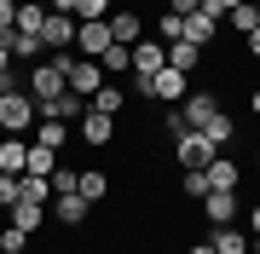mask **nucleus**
I'll use <instances>...</instances> for the list:
<instances>
[{
  "label": "nucleus",
  "mask_w": 260,
  "mask_h": 254,
  "mask_svg": "<svg viewBox=\"0 0 260 254\" xmlns=\"http://www.w3.org/2000/svg\"><path fill=\"white\" fill-rule=\"evenodd\" d=\"M214 156H220V151H214V144L203 139V133H179V139H174V162H179V168H208V162Z\"/></svg>",
  "instance_id": "obj_5"
},
{
  "label": "nucleus",
  "mask_w": 260,
  "mask_h": 254,
  "mask_svg": "<svg viewBox=\"0 0 260 254\" xmlns=\"http://www.w3.org/2000/svg\"><path fill=\"white\" fill-rule=\"evenodd\" d=\"M47 208H52L58 226H70V231H75V226H87V214H93V202H87V197H52Z\"/></svg>",
  "instance_id": "obj_13"
},
{
  "label": "nucleus",
  "mask_w": 260,
  "mask_h": 254,
  "mask_svg": "<svg viewBox=\"0 0 260 254\" xmlns=\"http://www.w3.org/2000/svg\"><path fill=\"white\" fill-rule=\"evenodd\" d=\"M249 231H254V237H260V208H249Z\"/></svg>",
  "instance_id": "obj_36"
},
{
  "label": "nucleus",
  "mask_w": 260,
  "mask_h": 254,
  "mask_svg": "<svg viewBox=\"0 0 260 254\" xmlns=\"http://www.w3.org/2000/svg\"><path fill=\"white\" fill-rule=\"evenodd\" d=\"M179 191H185V202H203V197H208V179H203V168H185Z\"/></svg>",
  "instance_id": "obj_27"
},
{
  "label": "nucleus",
  "mask_w": 260,
  "mask_h": 254,
  "mask_svg": "<svg viewBox=\"0 0 260 254\" xmlns=\"http://www.w3.org/2000/svg\"><path fill=\"white\" fill-rule=\"evenodd\" d=\"M23 162H29V133H0V173L23 179Z\"/></svg>",
  "instance_id": "obj_10"
},
{
  "label": "nucleus",
  "mask_w": 260,
  "mask_h": 254,
  "mask_svg": "<svg viewBox=\"0 0 260 254\" xmlns=\"http://www.w3.org/2000/svg\"><path fill=\"white\" fill-rule=\"evenodd\" d=\"M225 18H232V29H237V35H254V29H260V18H254V0H249V6H237V12H225Z\"/></svg>",
  "instance_id": "obj_28"
},
{
  "label": "nucleus",
  "mask_w": 260,
  "mask_h": 254,
  "mask_svg": "<svg viewBox=\"0 0 260 254\" xmlns=\"http://www.w3.org/2000/svg\"><path fill=\"white\" fill-rule=\"evenodd\" d=\"M75 197H87V202H104V197H110V173H99V168H81V185H75Z\"/></svg>",
  "instance_id": "obj_22"
},
{
  "label": "nucleus",
  "mask_w": 260,
  "mask_h": 254,
  "mask_svg": "<svg viewBox=\"0 0 260 254\" xmlns=\"http://www.w3.org/2000/svg\"><path fill=\"white\" fill-rule=\"evenodd\" d=\"M249 254H260V237H254V243H249Z\"/></svg>",
  "instance_id": "obj_40"
},
{
  "label": "nucleus",
  "mask_w": 260,
  "mask_h": 254,
  "mask_svg": "<svg viewBox=\"0 0 260 254\" xmlns=\"http://www.w3.org/2000/svg\"><path fill=\"white\" fill-rule=\"evenodd\" d=\"M29 248V231H18V226H0V254H23Z\"/></svg>",
  "instance_id": "obj_29"
},
{
  "label": "nucleus",
  "mask_w": 260,
  "mask_h": 254,
  "mask_svg": "<svg viewBox=\"0 0 260 254\" xmlns=\"http://www.w3.org/2000/svg\"><path fill=\"white\" fill-rule=\"evenodd\" d=\"M254 162H260V156H254Z\"/></svg>",
  "instance_id": "obj_44"
},
{
  "label": "nucleus",
  "mask_w": 260,
  "mask_h": 254,
  "mask_svg": "<svg viewBox=\"0 0 260 254\" xmlns=\"http://www.w3.org/2000/svg\"><path fill=\"white\" fill-rule=\"evenodd\" d=\"M185 254H214V248H208V243H191V248H185Z\"/></svg>",
  "instance_id": "obj_38"
},
{
  "label": "nucleus",
  "mask_w": 260,
  "mask_h": 254,
  "mask_svg": "<svg viewBox=\"0 0 260 254\" xmlns=\"http://www.w3.org/2000/svg\"><path fill=\"white\" fill-rule=\"evenodd\" d=\"M87 104H93L99 116H121V110H127V87H121V81H104V87H99V93L87 98Z\"/></svg>",
  "instance_id": "obj_18"
},
{
  "label": "nucleus",
  "mask_w": 260,
  "mask_h": 254,
  "mask_svg": "<svg viewBox=\"0 0 260 254\" xmlns=\"http://www.w3.org/2000/svg\"><path fill=\"white\" fill-rule=\"evenodd\" d=\"M6 47H12V64H18V58H23V64H41V52H47L41 35H18V29L6 35Z\"/></svg>",
  "instance_id": "obj_21"
},
{
  "label": "nucleus",
  "mask_w": 260,
  "mask_h": 254,
  "mask_svg": "<svg viewBox=\"0 0 260 254\" xmlns=\"http://www.w3.org/2000/svg\"><path fill=\"white\" fill-rule=\"evenodd\" d=\"M104 81H110V76H104V69H99V58H75V64H70V93L93 98V93H99Z\"/></svg>",
  "instance_id": "obj_9"
},
{
  "label": "nucleus",
  "mask_w": 260,
  "mask_h": 254,
  "mask_svg": "<svg viewBox=\"0 0 260 254\" xmlns=\"http://www.w3.org/2000/svg\"><path fill=\"white\" fill-rule=\"evenodd\" d=\"M197 133H203V139L214 144V151H232V144H237V116H232V110H220L208 127H197Z\"/></svg>",
  "instance_id": "obj_15"
},
{
  "label": "nucleus",
  "mask_w": 260,
  "mask_h": 254,
  "mask_svg": "<svg viewBox=\"0 0 260 254\" xmlns=\"http://www.w3.org/2000/svg\"><path fill=\"white\" fill-rule=\"evenodd\" d=\"M168 64V47H162V41H139V47H133V69H127V76H156V69Z\"/></svg>",
  "instance_id": "obj_12"
},
{
  "label": "nucleus",
  "mask_w": 260,
  "mask_h": 254,
  "mask_svg": "<svg viewBox=\"0 0 260 254\" xmlns=\"http://www.w3.org/2000/svg\"><path fill=\"white\" fill-rule=\"evenodd\" d=\"M220 110H225V104H220V93H208V87H197V93L179 98V122H185V127H208Z\"/></svg>",
  "instance_id": "obj_3"
},
{
  "label": "nucleus",
  "mask_w": 260,
  "mask_h": 254,
  "mask_svg": "<svg viewBox=\"0 0 260 254\" xmlns=\"http://www.w3.org/2000/svg\"><path fill=\"white\" fill-rule=\"evenodd\" d=\"M249 110H254V116H260V93H254V98H249Z\"/></svg>",
  "instance_id": "obj_39"
},
{
  "label": "nucleus",
  "mask_w": 260,
  "mask_h": 254,
  "mask_svg": "<svg viewBox=\"0 0 260 254\" xmlns=\"http://www.w3.org/2000/svg\"><path fill=\"white\" fill-rule=\"evenodd\" d=\"M110 0H75V23H87V18H110Z\"/></svg>",
  "instance_id": "obj_30"
},
{
  "label": "nucleus",
  "mask_w": 260,
  "mask_h": 254,
  "mask_svg": "<svg viewBox=\"0 0 260 254\" xmlns=\"http://www.w3.org/2000/svg\"><path fill=\"white\" fill-rule=\"evenodd\" d=\"M75 139H81V144H110L116 139V116H99L93 104H87L81 122H75Z\"/></svg>",
  "instance_id": "obj_8"
},
{
  "label": "nucleus",
  "mask_w": 260,
  "mask_h": 254,
  "mask_svg": "<svg viewBox=\"0 0 260 254\" xmlns=\"http://www.w3.org/2000/svg\"><path fill=\"white\" fill-rule=\"evenodd\" d=\"M18 197H23V191H18V173H0V214H6Z\"/></svg>",
  "instance_id": "obj_31"
},
{
  "label": "nucleus",
  "mask_w": 260,
  "mask_h": 254,
  "mask_svg": "<svg viewBox=\"0 0 260 254\" xmlns=\"http://www.w3.org/2000/svg\"><path fill=\"white\" fill-rule=\"evenodd\" d=\"M70 133H75V122H47V116H41V122L29 127V139H35V144H47V151H64V144H70Z\"/></svg>",
  "instance_id": "obj_17"
},
{
  "label": "nucleus",
  "mask_w": 260,
  "mask_h": 254,
  "mask_svg": "<svg viewBox=\"0 0 260 254\" xmlns=\"http://www.w3.org/2000/svg\"><path fill=\"white\" fill-rule=\"evenodd\" d=\"M203 179H208V191H237V156L220 151V156L203 168Z\"/></svg>",
  "instance_id": "obj_14"
},
{
  "label": "nucleus",
  "mask_w": 260,
  "mask_h": 254,
  "mask_svg": "<svg viewBox=\"0 0 260 254\" xmlns=\"http://www.w3.org/2000/svg\"><path fill=\"white\" fill-rule=\"evenodd\" d=\"M12 23H18V0H0V35H12Z\"/></svg>",
  "instance_id": "obj_32"
},
{
  "label": "nucleus",
  "mask_w": 260,
  "mask_h": 254,
  "mask_svg": "<svg viewBox=\"0 0 260 254\" xmlns=\"http://www.w3.org/2000/svg\"><path fill=\"white\" fill-rule=\"evenodd\" d=\"M104 47H110V23L104 18L75 23V58H104Z\"/></svg>",
  "instance_id": "obj_6"
},
{
  "label": "nucleus",
  "mask_w": 260,
  "mask_h": 254,
  "mask_svg": "<svg viewBox=\"0 0 260 254\" xmlns=\"http://www.w3.org/2000/svg\"><path fill=\"white\" fill-rule=\"evenodd\" d=\"M197 64H203V47H191V41H168V69H179V76H191Z\"/></svg>",
  "instance_id": "obj_19"
},
{
  "label": "nucleus",
  "mask_w": 260,
  "mask_h": 254,
  "mask_svg": "<svg viewBox=\"0 0 260 254\" xmlns=\"http://www.w3.org/2000/svg\"><path fill=\"white\" fill-rule=\"evenodd\" d=\"M104 23H110V41H116V47H139V41H145V18H139V6H116Z\"/></svg>",
  "instance_id": "obj_4"
},
{
  "label": "nucleus",
  "mask_w": 260,
  "mask_h": 254,
  "mask_svg": "<svg viewBox=\"0 0 260 254\" xmlns=\"http://www.w3.org/2000/svg\"><path fill=\"white\" fill-rule=\"evenodd\" d=\"M0 41H6V35H0Z\"/></svg>",
  "instance_id": "obj_43"
},
{
  "label": "nucleus",
  "mask_w": 260,
  "mask_h": 254,
  "mask_svg": "<svg viewBox=\"0 0 260 254\" xmlns=\"http://www.w3.org/2000/svg\"><path fill=\"white\" fill-rule=\"evenodd\" d=\"M254 18H260V0H254Z\"/></svg>",
  "instance_id": "obj_41"
},
{
  "label": "nucleus",
  "mask_w": 260,
  "mask_h": 254,
  "mask_svg": "<svg viewBox=\"0 0 260 254\" xmlns=\"http://www.w3.org/2000/svg\"><path fill=\"white\" fill-rule=\"evenodd\" d=\"M23 87H29V98H35V104H47V98H58V93H70V76L52 64V58H41V64L23 76Z\"/></svg>",
  "instance_id": "obj_2"
},
{
  "label": "nucleus",
  "mask_w": 260,
  "mask_h": 254,
  "mask_svg": "<svg viewBox=\"0 0 260 254\" xmlns=\"http://www.w3.org/2000/svg\"><path fill=\"white\" fill-rule=\"evenodd\" d=\"M41 122V104L29 98V87H18V93L0 98V133H29Z\"/></svg>",
  "instance_id": "obj_1"
},
{
  "label": "nucleus",
  "mask_w": 260,
  "mask_h": 254,
  "mask_svg": "<svg viewBox=\"0 0 260 254\" xmlns=\"http://www.w3.org/2000/svg\"><path fill=\"white\" fill-rule=\"evenodd\" d=\"M81 110H87L81 93H58V98L41 104V116H47V122H81Z\"/></svg>",
  "instance_id": "obj_16"
},
{
  "label": "nucleus",
  "mask_w": 260,
  "mask_h": 254,
  "mask_svg": "<svg viewBox=\"0 0 260 254\" xmlns=\"http://www.w3.org/2000/svg\"><path fill=\"white\" fill-rule=\"evenodd\" d=\"M6 226H18V231H29V237H35L41 226H47V202H23V197H18V202L6 208Z\"/></svg>",
  "instance_id": "obj_11"
},
{
  "label": "nucleus",
  "mask_w": 260,
  "mask_h": 254,
  "mask_svg": "<svg viewBox=\"0 0 260 254\" xmlns=\"http://www.w3.org/2000/svg\"><path fill=\"white\" fill-rule=\"evenodd\" d=\"M0 76H12V47L0 41Z\"/></svg>",
  "instance_id": "obj_35"
},
{
  "label": "nucleus",
  "mask_w": 260,
  "mask_h": 254,
  "mask_svg": "<svg viewBox=\"0 0 260 254\" xmlns=\"http://www.w3.org/2000/svg\"><path fill=\"white\" fill-rule=\"evenodd\" d=\"M208 6H214V12H220V18H225V12H237V6H249V0H208Z\"/></svg>",
  "instance_id": "obj_34"
},
{
  "label": "nucleus",
  "mask_w": 260,
  "mask_h": 254,
  "mask_svg": "<svg viewBox=\"0 0 260 254\" xmlns=\"http://www.w3.org/2000/svg\"><path fill=\"white\" fill-rule=\"evenodd\" d=\"M203 220H208V226H237V220H243L237 191H208V197H203Z\"/></svg>",
  "instance_id": "obj_7"
},
{
  "label": "nucleus",
  "mask_w": 260,
  "mask_h": 254,
  "mask_svg": "<svg viewBox=\"0 0 260 254\" xmlns=\"http://www.w3.org/2000/svg\"><path fill=\"white\" fill-rule=\"evenodd\" d=\"M47 185H52V197H75V185H81V168H64V162H58Z\"/></svg>",
  "instance_id": "obj_25"
},
{
  "label": "nucleus",
  "mask_w": 260,
  "mask_h": 254,
  "mask_svg": "<svg viewBox=\"0 0 260 254\" xmlns=\"http://www.w3.org/2000/svg\"><path fill=\"white\" fill-rule=\"evenodd\" d=\"M249 58H260V29H254V35H249Z\"/></svg>",
  "instance_id": "obj_37"
},
{
  "label": "nucleus",
  "mask_w": 260,
  "mask_h": 254,
  "mask_svg": "<svg viewBox=\"0 0 260 254\" xmlns=\"http://www.w3.org/2000/svg\"><path fill=\"white\" fill-rule=\"evenodd\" d=\"M41 23H47V6H41V0H18V35H41Z\"/></svg>",
  "instance_id": "obj_23"
},
{
  "label": "nucleus",
  "mask_w": 260,
  "mask_h": 254,
  "mask_svg": "<svg viewBox=\"0 0 260 254\" xmlns=\"http://www.w3.org/2000/svg\"><path fill=\"white\" fill-rule=\"evenodd\" d=\"M156 41H162V47H168V41H185V18L162 12V18H156Z\"/></svg>",
  "instance_id": "obj_26"
},
{
  "label": "nucleus",
  "mask_w": 260,
  "mask_h": 254,
  "mask_svg": "<svg viewBox=\"0 0 260 254\" xmlns=\"http://www.w3.org/2000/svg\"><path fill=\"white\" fill-rule=\"evenodd\" d=\"M208 248H214V254H249V237H243L237 226H214Z\"/></svg>",
  "instance_id": "obj_20"
},
{
  "label": "nucleus",
  "mask_w": 260,
  "mask_h": 254,
  "mask_svg": "<svg viewBox=\"0 0 260 254\" xmlns=\"http://www.w3.org/2000/svg\"><path fill=\"white\" fill-rule=\"evenodd\" d=\"M197 6H203V0H168V12H174V18H191Z\"/></svg>",
  "instance_id": "obj_33"
},
{
  "label": "nucleus",
  "mask_w": 260,
  "mask_h": 254,
  "mask_svg": "<svg viewBox=\"0 0 260 254\" xmlns=\"http://www.w3.org/2000/svg\"><path fill=\"white\" fill-rule=\"evenodd\" d=\"M52 168H58V151H47V144H35V139H29V162H23V173L52 179Z\"/></svg>",
  "instance_id": "obj_24"
},
{
  "label": "nucleus",
  "mask_w": 260,
  "mask_h": 254,
  "mask_svg": "<svg viewBox=\"0 0 260 254\" xmlns=\"http://www.w3.org/2000/svg\"><path fill=\"white\" fill-rule=\"evenodd\" d=\"M41 6H47V0H41Z\"/></svg>",
  "instance_id": "obj_42"
}]
</instances>
